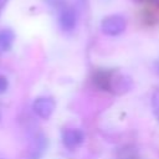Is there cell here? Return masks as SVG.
Here are the masks:
<instances>
[{"mask_svg": "<svg viewBox=\"0 0 159 159\" xmlns=\"http://www.w3.org/2000/svg\"><path fill=\"white\" fill-rule=\"evenodd\" d=\"M7 86H9V83H7L6 77L0 75V93H4L7 89Z\"/></svg>", "mask_w": 159, "mask_h": 159, "instance_id": "obj_10", "label": "cell"}, {"mask_svg": "<svg viewBox=\"0 0 159 159\" xmlns=\"http://www.w3.org/2000/svg\"><path fill=\"white\" fill-rule=\"evenodd\" d=\"M93 81L102 91L113 93H122L130 87V82L123 76L112 71H98L96 72Z\"/></svg>", "mask_w": 159, "mask_h": 159, "instance_id": "obj_1", "label": "cell"}, {"mask_svg": "<svg viewBox=\"0 0 159 159\" xmlns=\"http://www.w3.org/2000/svg\"><path fill=\"white\" fill-rule=\"evenodd\" d=\"M46 1H47V4H48L50 6L56 7V9H60V11H61L63 7H66L65 0H46Z\"/></svg>", "mask_w": 159, "mask_h": 159, "instance_id": "obj_9", "label": "cell"}, {"mask_svg": "<svg viewBox=\"0 0 159 159\" xmlns=\"http://www.w3.org/2000/svg\"><path fill=\"white\" fill-rule=\"evenodd\" d=\"M7 1L9 0H0V16H1V12H2V10H4V7H5Z\"/></svg>", "mask_w": 159, "mask_h": 159, "instance_id": "obj_12", "label": "cell"}, {"mask_svg": "<svg viewBox=\"0 0 159 159\" xmlns=\"http://www.w3.org/2000/svg\"><path fill=\"white\" fill-rule=\"evenodd\" d=\"M120 159H139L133 152H125L123 153V155L120 157Z\"/></svg>", "mask_w": 159, "mask_h": 159, "instance_id": "obj_11", "label": "cell"}, {"mask_svg": "<svg viewBox=\"0 0 159 159\" xmlns=\"http://www.w3.org/2000/svg\"><path fill=\"white\" fill-rule=\"evenodd\" d=\"M46 147H47L46 137L43 134H37L30 145L29 159H40L42 157V154L45 153Z\"/></svg>", "mask_w": 159, "mask_h": 159, "instance_id": "obj_6", "label": "cell"}, {"mask_svg": "<svg viewBox=\"0 0 159 159\" xmlns=\"http://www.w3.org/2000/svg\"><path fill=\"white\" fill-rule=\"evenodd\" d=\"M155 71L158 72V75H159V60L155 62Z\"/></svg>", "mask_w": 159, "mask_h": 159, "instance_id": "obj_14", "label": "cell"}, {"mask_svg": "<svg viewBox=\"0 0 159 159\" xmlns=\"http://www.w3.org/2000/svg\"><path fill=\"white\" fill-rule=\"evenodd\" d=\"M34 112L42 119H47L55 111V101L51 97H37L32 103Z\"/></svg>", "mask_w": 159, "mask_h": 159, "instance_id": "obj_3", "label": "cell"}, {"mask_svg": "<svg viewBox=\"0 0 159 159\" xmlns=\"http://www.w3.org/2000/svg\"><path fill=\"white\" fill-rule=\"evenodd\" d=\"M127 27V21L122 15H109L101 22V30L108 36H118Z\"/></svg>", "mask_w": 159, "mask_h": 159, "instance_id": "obj_2", "label": "cell"}, {"mask_svg": "<svg viewBox=\"0 0 159 159\" xmlns=\"http://www.w3.org/2000/svg\"><path fill=\"white\" fill-rule=\"evenodd\" d=\"M150 4H153V5H157V6H159V0H148Z\"/></svg>", "mask_w": 159, "mask_h": 159, "instance_id": "obj_13", "label": "cell"}, {"mask_svg": "<svg viewBox=\"0 0 159 159\" xmlns=\"http://www.w3.org/2000/svg\"><path fill=\"white\" fill-rule=\"evenodd\" d=\"M0 118H1V116H0Z\"/></svg>", "mask_w": 159, "mask_h": 159, "instance_id": "obj_15", "label": "cell"}, {"mask_svg": "<svg viewBox=\"0 0 159 159\" xmlns=\"http://www.w3.org/2000/svg\"><path fill=\"white\" fill-rule=\"evenodd\" d=\"M83 142H84V134L81 129L67 128L62 132V143L65 147L70 149L80 147Z\"/></svg>", "mask_w": 159, "mask_h": 159, "instance_id": "obj_4", "label": "cell"}, {"mask_svg": "<svg viewBox=\"0 0 159 159\" xmlns=\"http://www.w3.org/2000/svg\"><path fill=\"white\" fill-rule=\"evenodd\" d=\"M152 107H153L154 116L159 120V91H155L153 93V97H152Z\"/></svg>", "mask_w": 159, "mask_h": 159, "instance_id": "obj_8", "label": "cell"}, {"mask_svg": "<svg viewBox=\"0 0 159 159\" xmlns=\"http://www.w3.org/2000/svg\"><path fill=\"white\" fill-rule=\"evenodd\" d=\"M58 22L60 26L63 31H72L76 27L77 24V14L72 7H63L60 11V16H58Z\"/></svg>", "mask_w": 159, "mask_h": 159, "instance_id": "obj_5", "label": "cell"}, {"mask_svg": "<svg viewBox=\"0 0 159 159\" xmlns=\"http://www.w3.org/2000/svg\"><path fill=\"white\" fill-rule=\"evenodd\" d=\"M15 34L10 29H0V50L9 51L12 47Z\"/></svg>", "mask_w": 159, "mask_h": 159, "instance_id": "obj_7", "label": "cell"}]
</instances>
